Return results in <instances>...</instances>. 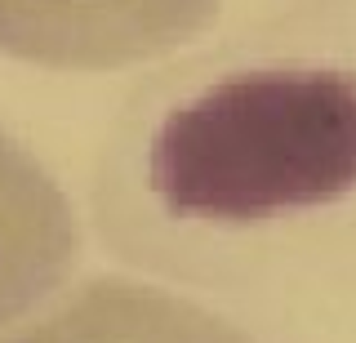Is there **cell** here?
<instances>
[{"label": "cell", "mask_w": 356, "mask_h": 343, "mask_svg": "<svg viewBox=\"0 0 356 343\" xmlns=\"http://www.w3.org/2000/svg\"><path fill=\"white\" fill-rule=\"evenodd\" d=\"M125 192L165 237H236L356 192V72L267 58L218 72L152 120Z\"/></svg>", "instance_id": "6da1fadb"}, {"label": "cell", "mask_w": 356, "mask_h": 343, "mask_svg": "<svg viewBox=\"0 0 356 343\" xmlns=\"http://www.w3.org/2000/svg\"><path fill=\"white\" fill-rule=\"evenodd\" d=\"M81 254L85 228L72 192L27 143L0 129V330L58 294Z\"/></svg>", "instance_id": "277c9868"}, {"label": "cell", "mask_w": 356, "mask_h": 343, "mask_svg": "<svg viewBox=\"0 0 356 343\" xmlns=\"http://www.w3.org/2000/svg\"><path fill=\"white\" fill-rule=\"evenodd\" d=\"M0 343H259L250 326L174 285L129 272L72 276Z\"/></svg>", "instance_id": "3957f363"}, {"label": "cell", "mask_w": 356, "mask_h": 343, "mask_svg": "<svg viewBox=\"0 0 356 343\" xmlns=\"http://www.w3.org/2000/svg\"><path fill=\"white\" fill-rule=\"evenodd\" d=\"M222 0H0V58L63 76L134 72L187 49Z\"/></svg>", "instance_id": "7a4b0ae2"}]
</instances>
